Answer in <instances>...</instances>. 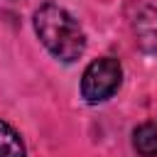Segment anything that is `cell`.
<instances>
[{"label": "cell", "mask_w": 157, "mask_h": 157, "mask_svg": "<svg viewBox=\"0 0 157 157\" xmlns=\"http://www.w3.org/2000/svg\"><path fill=\"white\" fill-rule=\"evenodd\" d=\"M130 25H132V34H135L137 47L145 54H155L157 52V7L137 5Z\"/></svg>", "instance_id": "3"}, {"label": "cell", "mask_w": 157, "mask_h": 157, "mask_svg": "<svg viewBox=\"0 0 157 157\" xmlns=\"http://www.w3.org/2000/svg\"><path fill=\"white\" fill-rule=\"evenodd\" d=\"M0 157H25V142L20 132L5 120H0Z\"/></svg>", "instance_id": "5"}, {"label": "cell", "mask_w": 157, "mask_h": 157, "mask_svg": "<svg viewBox=\"0 0 157 157\" xmlns=\"http://www.w3.org/2000/svg\"><path fill=\"white\" fill-rule=\"evenodd\" d=\"M34 32L47 52L64 64L76 61L86 52V34L78 20L54 2H47L34 12Z\"/></svg>", "instance_id": "1"}, {"label": "cell", "mask_w": 157, "mask_h": 157, "mask_svg": "<svg viewBox=\"0 0 157 157\" xmlns=\"http://www.w3.org/2000/svg\"><path fill=\"white\" fill-rule=\"evenodd\" d=\"M120 81H123V66L118 59L113 56L96 59L86 66L81 76V96L88 103H103L120 88Z\"/></svg>", "instance_id": "2"}, {"label": "cell", "mask_w": 157, "mask_h": 157, "mask_svg": "<svg viewBox=\"0 0 157 157\" xmlns=\"http://www.w3.org/2000/svg\"><path fill=\"white\" fill-rule=\"evenodd\" d=\"M132 147L140 157H157V125L142 123L132 130Z\"/></svg>", "instance_id": "4"}]
</instances>
